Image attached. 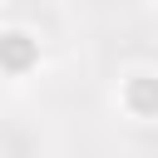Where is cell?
I'll return each mask as SVG.
<instances>
[{
  "instance_id": "cell-1",
  "label": "cell",
  "mask_w": 158,
  "mask_h": 158,
  "mask_svg": "<svg viewBox=\"0 0 158 158\" xmlns=\"http://www.w3.org/2000/svg\"><path fill=\"white\" fill-rule=\"evenodd\" d=\"M40 59V44L25 35V30H5L0 35V69L5 74H30Z\"/></svg>"
},
{
  "instance_id": "cell-2",
  "label": "cell",
  "mask_w": 158,
  "mask_h": 158,
  "mask_svg": "<svg viewBox=\"0 0 158 158\" xmlns=\"http://www.w3.org/2000/svg\"><path fill=\"white\" fill-rule=\"evenodd\" d=\"M123 104H128L133 114L153 118V114H158V79H153V74H133V79L123 84Z\"/></svg>"
}]
</instances>
